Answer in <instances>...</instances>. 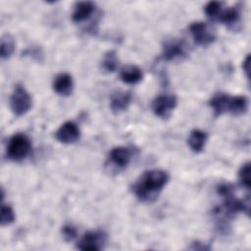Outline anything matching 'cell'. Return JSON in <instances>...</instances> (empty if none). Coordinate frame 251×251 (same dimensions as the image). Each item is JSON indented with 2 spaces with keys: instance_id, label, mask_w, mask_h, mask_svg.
<instances>
[{
  "instance_id": "1",
  "label": "cell",
  "mask_w": 251,
  "mask_h": 251,
  "mask_svg": "<svg viewBox=\"0 0 251 251\" xmlns=\"http://www.w3.org/2000/svg\"><path fill=\"white\" fill-rule=\"evenodd\" d=\"M169 181V174L160 169H153L142 174L133 185V192L143 202L153 201Z\"/></svg>"
},
{
  "instance_id": "2",
  "label": "cell",
  "mask_w": 251,
  "mask_h": 251,
  "mask_svg": "<svg viewBox=\"0 0 251 251\" xmlns=\"http://www.w3.org/2000/svg\"><path fill=\"white\" fill-rule=\"evenodd\" d=\"M31 143L29 138L23 133L14 134L7 145L6 154L9 160L20 162L24 160L30 152Z\"/></svg>"
},
{
  "instance_id": "3",
  "label": "cell",
  "mask_w": 251,
  "mask_h": 251,
  "mask_svg": "<svg viewBox=\"0 0 251 251\" xmlns=\"http://www.w3.org/2000/svg\"><path fill=\"white\" fill-rule=\"evenodd\" d=\"M32 100L29 93L22 85H17L10 98V107L16 116L25 115L31 108Z\"/></svg>"
},
{
  "instance_id": "4",
  "label": "cell",
  "mask_w": 251,
  "mask_h": 251,
  "mask_svg": "<svg viewBox=\"0 0 251 251\" xmlns=\"http://www.w3.org/2000/svg\"><path fill=\"white\" fill-rule=\"evenodd\" d=\"M189 31L195 43L201 46H208L216 39L214 29L204 22H195L189 25Z\"/></svg>"
},
{
  "instance_id": "5",
  "label": "cell",
  "mask_w": 251,
  "mask_h": 251,
  "mask_svg": "<svg viewBox=\"0 0 251 251\" xmlns=\"http://www.w3.org/2000/svg\"><path fill=\"white\" fill-rule=\"evenodd\" d=\"M177 104L176 97L175 95L163 94L157 96L152 102V110L154 114L162 119H167L171 116V113Z\"/></svg>"
},
{
  "instance_id": "6",
  "label": "cell",
  "mask_w": 251,
  "mask_h": 251,
  "mask_svg": "<svg viewBox=\"0 0 251 251\" xmlns=\"http://www.w3.org/2000/svg\"><path fill=\"white\" fill-rule=\"evenodd\" d=\"M106 242V234L100 230L86 232L78 241L77 248L80 250L97 251L103 248Z\"/></svg>"
},
{
  "instance_id": "7",
  "label": "cell",
  "mask_w": 251,
  "mask_h": 251,
  "mask_svg": "<svg viewBox=\"0 0 251 251\" xmlns=\"http://www.w3.org/2000/svg\"><path fill=\"white\" fill-rule=\"evenodd\" d=\"M56 139L64 144H71L76 142L80 137V130L77 125L74 122L64 123L55 132Z\"/></svg>"
},
{
  "instance_id": "8",
  "label": "cell",
  "mask_w": 251,
  "mask_h": 251,
  "mask_svg": "<svg viewBox=\"0 0 251 251\" xmlns=\"http://www.w3.org/2000/svg\"><path fill=\"white\" fill-rule=\"evenodd\" d=\"M186 55V45L182 40L171 39L165 42L163 47V59L166 61H173L182 58Z\"/></svg>"
},
{
  "instance_id": "9",
  "label": "cell",
  "mask_w": 251,
  "mask_h": 251,
  "mask_svg": "<svg viewBox=\"0 0 251 251\" xmlns=\"http://www.w3.org/2000/svg\"><path fill=\"white\" fill-rule=\"evenodd\" d=\"M132 96L128 91H116L110 99V108L115 114L126 111L131 103Z\"/></svg>"
},
{
  "instance_id": "10",
  "label": "cell",
  "mask_w": 251,
  "mask_h": 251,
  "mask_svg": "<svg viewBox=\"0 0 251 251\" xmlns=\"http://www.w3.org/2000/svg\"><path fill=\"white\" fill-rule=\"evenodd\" d=\"M131 159V151L125 146H118L111 150L109 154L110 162L119 169L126 168Z\"/></svg>"
},
{
  "instance_id": "11",
  "label": "cell",
  "mask_w": 251,
  "mask_h": 251,
  "mask_svg": "<svg viewBox=\"0 0 251 251\" xmlns=\"http://www.w3.org/2000/svg\"><path fill=\"white\" fill-rule=\"evenodd\" d=\"M73 77L67 73H62L58 75L53 81L54 91L61 96H69L73 92Z\"/></svg>"
},
{
  "instance_id": "12",
  "label": "cell",
  "mask_w": 251,
  "mask_h": 251,
  "mask_svg": "<svg viewBox=\"0 0 251 251\" xmlns=\"http://www.w3.org/2000/svg\"><path fill=\"white\" fill-rule=\"evenodd\" d=\"M95 5L89 1L77 2L74 7L72 19L75 23H81L88 20L94 13Z\"/></svg>"
},
{
  "instance_id": "13",
  "label": "cell",
  "mask_w": 251,
  "mask_h": 251,
  "mask_svg": "<svg viewBox=\"0 0 251 251\" xmlns=\"http://www.w3.org/2000/svg\"><path fill=\"white\" fill-rule=\"evenodd\" d=\"M248 101L244 96H228L226 104V112L233 116H240L247 111Z\"/></svg>"
},
{
  "instance_id": "14",
  "label": "cell",
  "mask_w": 251,
  "mask_h": 251,
  "mask_svg": "<svg viewBox=\"0 0 251 251\" xmlns=\"http://www.w3.org/2000/svg\"><path fill=\"white\" fill-rule=\"evenodd\" d=\"M240 15H241V9L239 6H234V7L226 8V9L223 8L219 14L217 21H220L221 23L226 25H234L239 22Z\"/></svg>"
},
{
  "instance_id": "15",
  "label": "cell",
  "mask_w": 251,
  "mask_h": 251,
  "mask_svg": "<svg viewBox=\"0 0 251 251\" xmlns=\"http://www.w3.org/2000/svg\"><path fill=\"white\" fill-rule=\"evenodd\" d=\"M207 138L208 136L206 132L200 129H194L190 132L187 139V143L194 153H200L205 147Z\"/></svg>"
},
{
  "instance_id": "16",
  "label": "cell",
  "mask_w": 251,
  "mask_h": 251,
  "mask_svg": "<svg viewBox=\"0 0 251 251\" xmlns=\"http://www.w3.org/2000/svg\"><path fill=\"white\" fill-rule=\"evenodd\" d=\"M121 79L127 84H135L142 79V71L134 65H128L122 69L120 74Z\"/></svg>"
},
{
  "instance_id": "17",
  "label": "cell",
  "mask_w": 251,
  "mask_h": 251,
  "mask_svg": "<svg viewBox=\"0 0 251 251\" xmlns=\"http://www.w3.org/2000/svg\"><path fill=\"white\" fill-rule=\"evenodd\" d=\"M228 95L225 93H218L213 96L210 100V106L212 107L215 116H220L226 112V104H227Z\"/></svg>"
},
{
  "instance_id": "18",
  "label": "cell",
  "mask_w": 251,
  "mask_h": 251,
  "mask_svg": "<svg viewBox=\"0 0 251 251\" xmlns=\"http://www.w3.org/2000/svg\"><path fill=\"white\" fill-rule=\"evenodd\" d=\"M118 65H119V59H118L117 53L112 50V51H108L104 55L101 63V69L105 73H113L118 68Z\"/></svg>"
},
{
  "instance_id": "19",
  "label": "cell",
  "mask_w": 251,
  "mask_h": 251,
  "mask_svg": "<svg viewBox=\"0 0 251 251\" xmlns=\"http://www.w3.org/2000/svg\"><path fill=\"white\" fill-rule=\"evenodd\" d=\"M15 50V41L13 37L9 34H5L1 38L0 54L2 59H8L11 57Z\"/></svg>"
},
{
  "instance_id": "20",
  "label": "cell",
  "mask_w": 251,
  "mask_h": 251,
  "mask_svg": "<svg viewBox=\"0 0 251 251\" xmlns=\"http://www.w3.org/2000/svg\"><path fill=\"white\" fill-rule=\"evenodd\" d=\"M224 8V3L219 1H211L206 4L204 10L207 17L213 21H217L220 12Z\"/></svg>"
},
{
  "instance_id": "21",
  "label": "cell",
  "mask_w": 251,
  "mask_h": 251,
  "mask_svg": "<svg viewBox=\"0 0 251 251\" xmlns=\"http://www.w3.org/2000/svg\"><path fill=\"white\" fill-rule=\"evenodd\" d=\"M238 177L241 185L246 189H250L251 182H250V163L249 162L241 166L238 172Z\"/></svg>"
},
{
  "instance_id": "22",
  "label": "cell",
  "mask_w": 251,
  "mask_h": 251,
  "mask_svg": "<svg viewBox=\"0 0 251 251\" xmlns=\"http://www.w3.org/2000/svg\"><path fill=\"white\" fill-rule=\"evenodd\" d=\"M15 213L11 206L2 204L1 208V226H9L15 221Z\"/></svg>"
},
{
  "instance_id": "23",
  "label": "cell",
  "mask_w": 251,
  "mask_h": 251,
  "mask_svg": "<svg viewBox=\"0 0 251 251\" xmlns=\"http://www.w3.org/2000/svg\"><path fill=\"white\" fill-rule=\"evenodd\" d=\"M62 233H63V236L64 238L67 240V241H71L73 240L74 238H75L76 236V228L72 226V225H66L63 226L62 228Z\"/></svg>"
},
{
  "instance_id": "24",
  "label": "cell",
  "mask_w": 251,
  "mask_h": 251,
  "mask_svg": "<svg viewBox=\"0 0 251 251\" xmlns=\"http://www.w3.org/2000/svg\"><path fill=\"white\" fill-rule=\"evenodd\" d=\"M249 66H250V56L248 55L242 64V69L246 75V77H249Z\"/></svg>"
}]
</instances>
